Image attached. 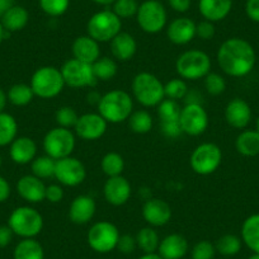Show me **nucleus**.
I'll return each mask as SVG.
<instances>
[{
	"mask_svg": "<svg viewBox=\"0 0 259 259\" xmlns=\"http://www.w3.org/2000/svg\"><path fill=\"white\" fill-rule=\"evenodd\" d=\"M218 64L221 70L233 78L246 76L254 69L256 55L248 41L233 37L220 45L218 51Z\"/></svg>",
	"mask_w": 259,
	"mask_h": 259,
	"instance_id": "1",
	"label": "nucleus"
},
{
	"mask_svg": "<svg viewBox=\"0 0 259 259\" xmlns=\"http://www.w3.org/2000/svg\"><path fill=\"white\" fill-rule=\"evenodd\" d=\"M133 112V97L121 89H114L102 96L98 104V113L108 123H121L128 119Z\"/></svg>",
	"mask_w": 259,
	"mask_h": 259,
	"instance_id": "2",
	"label": "nucleus"
},
{
	"mask_svg": "<svg viewBox=\"0 0 259 259\" xmlns=\"http://www.w3.org/2000/svg\"><path fill=\"white\" fill-rule=\"evenodd\" d=\"M133 94L136 101L144 107H158L165 98L164 84L154 74L143 71L133 80Z\"/></svg>",
	"mask_w": 259,
	"mask_h": 259,
	"instance_id": "3",
	"label": "nucleus"
},
{
	"mask_svg": "<svg viewBox=\"0 0 259 259\" xmlns=\"http://www.w3.org/2000/svg\"><path fill=\"white\" fill-rule=\"evenodd\" d=\"M8 226L14 235L21 236L22 239L36 238L44 229V218L36 208L21 206L11 213Z\"/></svg>",
	"mask_w": 259,
	"mask_h": 259,
	"instance_id": "4",
	"label": "nucleus"
},
{
	"mask_svg": "<svg viewBox=\"0 0 259 259\" xmlns=\"http://www.w3.org/2000/svg\"><path fill=\"white\" fill-rule=\"evenodd\" d=\"M176 70L182 79L198 80L210 73L211 59L201 50H188L177 59Z\"/></svg>",
	"mask_w": 259,
	"mask_h": 259,
	"instance_id": "5",
	"label": "nucleus"
},
{
	"mask_svg": "<svg viewBox=\"0 0 259 259\" xmlns=\"http://www.w3.org/2000/svg\"><path fill=\"white\" fill-rule=\"evenodd\" d=\"M29 85L34 96L42 99H51L61 93L65 81L60 69L55 66H42L33 73Z\"/></svg>",
	"mask_w": 259,
	"mask_h": 259,
	"instance_id": "6",
	"label": "nucleus"
},
{
	"mask_svg": "<svg viewBox=\"0 0 259 259\" xmlns=\"http://www.w3.org/2000/svg\"><path fill=\"white\" fill-rule=\"evenodd\" d=\"M122 22L113 11H101L93 14L87 24L88 36L97 42H111L121 32Z\"/></svg>",
	"mask_w": 259,
	"mask_h": 259,
	"instance_id": "7",
	"label": "nucleus"
},
{
	"mask_svg": "<svg viewBox=\"0 0 259 259\" xmlns=\"http://www.w3.org/2000/svg\"><path fill=\"white\" fill-rule=\"evenodd\" d=\"M75 149V136L70 128L55 127L50 130L44 138V150L46 155L55 160L71 156Z\"/></svg>",
	"mask_w": 259,
	"mask_h": 259,
	"instance_id": "8",
	"label": "nucleus"
},
{
	"mask_svg": "<svg viewBox=\"0 0 259 259\" xmlns=\"http://www.w3.org/2000/svg\"><path fill=\"white\" fill-rule=\"evenodd\" d=\"M223 161V151L216 144L203 143L191 154L189 164L194 173L200 176H210L215 173Z\"/></svg>",
	"mask_w": 259,
	"mask_h": 259,
	"instance_id": "9",
	"label": "nucleus"
},
{
	"mask_svg": "<svg viewBox=\"0 0 259 259\" xmlns=\"http://www.w3.org/2000/svg\"><path fill=\"white\" fill-rule=\"evenodd\" d=\"M119 231L114 224L109 221H98L88 231V244L94 251L101 254L109 253L117 248Z\"/></svg>",
	"mask_w": 259,
	"mask_h": 259,
	"instance_id": "10",
	"label": "nucleus"
},
{
	"mask_svg": "<svg viewBox=\"0 0 259 259\" xmlns=\"http://www.w3.org/2000/svg\"><path fill=\"white\" fill-rule=\"evenodd\" d=\"M136 19L146 33H158L166 26V11L159 0H145L139 6Z\"/></svg>",
	"mask_w": 259,
	"mask_h": 259,
	"instance_id": "11",
	"label": "nucleus"
},
{
	"mask_svg": "<svg viewBox=\"0 0 259 259\" xmlns=\"http://www.w3.org/2000/svg\"><path fill=\"white\" fill-rule=\"evenodd\" d=\"M60 70H61L65 85H69L70 88L94 87L98 83V80L94 76L92 65L79 61L74 57L68 60V61H65Z\"/></svg>",
	"mask_w": 259,
	"mask_h": 259,
	"instance_id": "12",
	"label": "nucleus"
},
{
	"mask_svg": "<svg viewBox=\"0 0 259 259\" xmlns=\"http://www.w3.org/2000/svg\"><path fill=\"white\" fill-rule=\"evenodd\" d=\"M182 133L188 136H200L208 127V114L202 104H186L179 116Z\"/></svg>",
	"mask_w": 259,
	"mask_h": 259,
	"instance_id": "13",
	"label": "nucleus"
},
{
	"mask_svg": "<svg viewBox=\"0 0 259 259\" xmlns=\"http://www.w3.org/2000/svg\"><path fill=\"white\" fill-rule=\"evenodd\" d=\"M54 177L62 186L76 187L85 181L87 169L79 159L66 156L56 160Z\"/></svg>",
	"mask_w": 259,
	"mask_h": 259,
	"instance_id": "14",
	"label": "nucleus"
},
{
	"mask_svg": "<svg viewBox=\"0 0 259 259\" xmlns=\"http://www.w3.org/2000/svg\"><path fill=\"white\" fill-rule=\"evenodd\" d=\"M108 122L99 113H85L79 116L76 122L75 134L80 139L87 141H94L101 139L106 134Z\"/></svg>",
	"mask_w": 259,
	"mask_h": 259,
	"instance_id": "15",
	"label": "nucleus"
},
{
	"mask_svg": "<svg viewBox=\"0 0 259 259\" xmlns=\"http://www.w3.org/2000/svg\"><path fill=\"white\" fill-rule=\"evenodd\" d=\"M103 194L109 205L123 206L131 197V184L122 176L111 177L104 183Z\"/></svg>",
	"mask_w": 259,
	"mask_h": 259,
	"instance_id": "16",
	"label": "nucleus"
},
{
	"mask_svg": "<svg viewBox=\"0 0 259 259\" xmlns=\"http://www.w3.org/2000/svg\"><path fill=\"white\" fill-rule=\"evenodd\" d=\"M143 218L153 228L164 226L170 221L171 207L160 198H149L143 206Z\"/></svg>",
	"mask_w": 259,
	"mask_h": 259,
	"instance_id": "17",
	"label": "nucleus"
},
{
	"mask_svg": "<svg viewBox=\"0 0 259 259\" xmlns=\"http://www.w3.org/2000/svg\"><path fill=\"white\" fill-rule=\"evenodd\" d=\"M17 192L29 203H39L46 198V186L36 176H24L17 183Z\"/></svg>",
	"mask_w": 259,
	"mask_h": 259,
	"instance_id": "18",
	"label": "nucleus"
},
{
	"mask_svg": "<svg viewBox=\"0 0 259 259\" xmlns=\"http://www.w3.org/2000/svg\"><path fill=\"white\" fill-rule=\"evenodd\" d=\"M96 201L91 196L81 194L74 198L69 207V219L76 225H85L96 213Z\"/></svg>",
	"mask_w": 259,
	"mask_h": 259,
	"instance_id": "19",
	"label": "nucleus"
},
{
	"mask_svg": "<svg viewBox=\"0 0 259 259\" xmlns=\"http://www.w3.org/2000/svg\"><path fill=\"white\" fill-rule=\"evenodd\" d=\"M166 36L174 45L189 44L196 37V23L187 17L174 19L166 28Z\"/></svg>",
	"mask_w": 259,
	"mask_h": 259,
	"instance_id": "20",
	"label": "nucleus"
},
{
	"mask_svg": "<svg viewBox=\"0 0 259 259\" xmlns=\"http://www.w3.org/2000/svg\"><path fill=\"white\" fill-rule=\"evenodd\" d=\"M225 119L234 128H245L251 119L250 106L241 98L233 99L225 108Z\"/></svg>",
	"mask_w": 259,
	"mask_h": 259,
	"instance_id": "21",
	"label": "nucleus"
},
{
	"mask_svg": "<svg viewBox=\"0 0 259 259\" xmlns=\"http://www.w3.org/2000/svg\"><path fill=\"white\" fill-rule=\"evenodd\" d=\"M188 240L181 234H170L160 240L158 254L163 259H182L188 253Z\"/></svg>",
	"mask_w": 259,
	"mask_h": 259,
	"instance_id": "22",
	"label": "nucleus"
},
{
	"mask_svg": "<svg viewBox=\"0 0 259 259\" xmlns=\"http://www.w3.org/2000/svg\"><path fill=\"white\" fill-rule=\"evenodd\" d=\"M74 59L83 61L85 64H94L101 57L99 42L91 36H80L75 38L71 46Z\"/></svg>",
	"mask_w": 259,
	"mask_h": 259,
	"instance_id": "23",
	"label": "nucleus"
},
{
	"mask_svg": "<svg viewBox=\"0 0 259 259\" xmlns=\"http://www.w3.org/2000/svg\"><path fill=\"white\" fill-rule=\"evenodd\" d=\"M233 8V0H200L198 9L206 21L212 23L225 19Z\"/></svg>",
	"mask_w": 259,
	"mask_h": 259,
	"instance_id": "24",
	"label": "nucleus"
},
{
	"mask_svg": "<svg viewBox=\"0 0 259 259\" xmlns=\"http://www.w3.org/2000/svg\"><path fill=\"white\" fill-rule=\"evenodd\" d=\"M9 154L14 163L24 165L34 160L37 155V145L34 140L27 136L16 138V140L11 144Z\"/></svg>",
	"mask_w": 259,
	"mask_h": 259,
	"instance_id": "25",
	"label": "nucleus"
},
{
	"mask_svg": "<svg viewBox=\"0 0 259 259\" xmlns=\"http://www.w3.org/2000/svg\"><path fill=\"white\" fill-rule=\"evenodd\" d=\"M111 51L114 59L118 61H128L138 51V42L133 34L121 31L111 41Z\"/></svg>",
	"mask_w": 259,
	"mask_h": 259,
	"instance_id": "26",
	"label": "nucleus"
},
{
	"mask_svg": "<svg viewBox=\"0 0 259 259\" xmlns=\"http://www.w3.org/2000/svg\"><path fill=\"white\" fill-rule=\"evenodd\" d=\"M28 19L29 14L26 8L21 6H13L0 18V22L7 32H18L27 26Z\"/></svg>",
	"mask_w": 259,
	"mask_h": 259,
	"instance_id": "27",
	"label": "nucleus"
},
{
	"mask_svg": "<svg viewBox=\"0 0 259 259\" xmlns=\"http://www.w3.org/2000/svg\"><path fill=\"white\" fill-rule=\"evenodd\" d=\"M241 241L253 253H259V213H254L241 225Z\"/></svg>",
	"mask_w": 259,
	"mask_h": 259,
	"instance_id": "28",
	"label": "nucleus"
},
{
	"mask_svg": "<svg viewBox=\"0 0 259 259\" xmlns=\"http://www.w3.org/2000/svg\"><path fill=\"white\" fill-rule=\"evenodd\" d=\"M235 148L239 154L248 158L259 155V133L255 130H246L236 138Z\"/></svg>",
	"mask_w": 259,
	"mask_h": 259,
	"instance_id": "29",
	"label": "nucleus"
},
{
	"mask_svg": "<svg viewBox=\"0 0 259 259\" xmlns=\"http://www.w3.org/2000/svg\"><path fill=\"white\" fill-rule=\"evenodd\" d=\"M13 259H45L44 246L34 238L22 239L14 248Z\"/></svg>",
	"mask_w": 259,
	"mask_h": 259,
	"instance_id": "30",
	"label": "nucleus"
},
{
	"mask_svg": "<svg viewBox=\"0 0 259 259\" xmlns=\"http://www.w3.org/2000/svg\"><path fill=\"white\" fill-rule=\"evenodd\" d=\"M18 134V123L12 114L0 113V146L11 145Z\"/></svg>",
	"mask_w": 259,
	"mask_h": 259,
	"instance_id": "31",
	"label": "nucleus"
},
{
	"mask_svg": "<svg viewBox=\"0 0 259 259\" xmlns=\"http://www.w3.org/2000/svg\"><path fill=\"white\" fill-rule=\"evenodd\" d=\"M136 243H138V248L145 253H158L159 244H160V239H159L158 233L153 226H146L143 228L138 234H136Z\"/></svg>",
	"mask_w": 259,
	"mask_h": 259,
	"instance_id": "32",
	"label": "nucleus"
},
{
	"mask_svg": "<svg viewBox=\"0 0 259 259\" xmlns=\"http://www.w3.org/2000/svg\"><path fill=\"white\" fill-rule=\"evenodd\" d=\"M94 76L97 80L108 81L117 75V64L113 59L109 57H99L94 64H92Z\"/></svg>",
	"mask_w": 259,
	"mask_h": 259,
	"instance_id": "33",
	"label": "nucleus"
},
{
	"mask_svg": "<svg viewBox=\"0 0 259 259\" xmlns=\"http://www.w3.org/2000/svg\"><path fill=\"white\" fill-rule=\"evenodd\" d=\"M8 101L11 102L12 104L17 107H23L27 106L32 102L33 99L34 93L32 91L31 85L28 84H23V83H19V84H14L9 88L8 93Z\"/></svg>",
	"mask_w": 259,
	"mask_h": 259,
	"instance_id": "34",
	"label": "nucleus"
},
{
	"mask_svg": "<svg viewBox=\"0 0 259 259\" xmlns=\"http://www.w3.org/2000/svg\"><path fill=\"white\" fill-rule=\"evenodd\" d=\"M128 126L133 130V133L144 135V134L150 133V130L153 128V117L148 111H144V109L133 112L128 117Z\"/></svg>",
	"mask_w": 259,
	"mask_h": 259,
	"instance_id": "35",
	"label": "nucleus"
},
{
	"mask_svg": "<svg viewBox=\"0 0 259 259\" xmlns=\"http://www.w3.org/2000/svg\"><path fill=\"white\" fill-rule=\"evenodd\" d=\"M241 244L243 241L239 236L234 234H225L216 241V253H220L224 256H234L240 251Z\"/></svg>",
	"mask_w": 259,
	"mask_h": 259,
	"instance_id": "36",
	"label": "nucleus"
},
{
	"mask_svg": "<svg viewBox=\"0 0 259 259\" xmlns=\"http://www.w3.org/2000/svg\"><path fill=\"white\" fill-rule=\"evenodd\" d=\"M101 168L108 178L122 176L124 169V160L118 153L111 151V153H107L103 156L101 161Z\"/></svg>",
	"mask_w": 259,
	"mask_h": 259,
	"instance_id": "37",
	"label": "nucleus"
},
{
	"mask_svg": "<svg viewBox=\"0 0 259 259\" xmlns=\"http://www.w3.org/2000/svg\"><path fill=\"white\" fill-rule=\"evenodd\" d=\"M55 165H56V160L51 156H36L31 163L32 174L39 179L51 178L55 176Z\"/></svg>",
	"mask_w": 259,
	"mask_h": 259,
	"instance_id": "38",
	"label": "nucleus"
},
{
	"mask_svg": "<svg viewBox=\"0 0 259 259\" xmlns=\"http://www.w3.org/2000/svg\"><path fill=\"white\" fill-rule=\"evenodd\" d=\"M181 111L182 108L178 102L169 98H164L158 106V116L160 118V122L179 121Z\"/></svg>",
	"mask_w": 259,
	"mask_h": 259,
	"instance_id": "39",
	"label": "nucleus"
},
{
	"mask_svg": "<svg viewBox=\"0 0 259 259\" xmlns=\"http://www.w3.org/2000/svg\"><path fill=\"white\" fill-rule=\"evenodd\" d=\"M188 87H187L184 79H171L166 84H164V93L165 98L173 99V101H181L186 98L188 93Z\"/></svg>",
	"mask_w": 259,
	"mask_h": 259,
	"instance_id": "40",
	"label": "nucleus"
},
{
	"mask_svg": "<svg viewBox=\"0 0 259 259\" xmlns=\"http://www.w3.org/2000/svg\"><path fill=\"white\" fill-rule=\"evenodd\" d=\"M55 118H56L57 124L60 127H64V128H71L73 127L74 128L76 122H78L79 116L73 107L65 106L57 109L56 113H55Z\"/></svg>",
	"mask_w": 259,
	"mask_h": 259,
	"instance_id": "41",
	"label": "nucleus"
},
{
	"mask_svg": "<svg viewBox=\"0 0 259 259\" xmlns=\"http://www.w3.org/2000/svg\"><path fill=\"white\" fill-rule=\"evenodd\" d=\"M70 0H39V7L50 17H60L69 9Z\"/></svg>",
	"mask_w": 259,
	"mask_h": 259,
	"instance_id": "42",
	"label": "nucleus"
},
{
	"mask_svg": "<svg viewBox=\"0 0 259 259\" xmlns=\"http://www.w3.org/2000/svg\"><path fill=\"white\" fill-rule=\"evenodd\" d=\"M139 11L138 0H116L113 3V12L121 19L136 17Z\"/></svg>",
	"mask_w": 259,
	"mask_h": 259,
	"instance_id": "43",
	"label": "nucleus"
},
{
	"mask_svg": "<svg viewBox=\"0 0 259 259\" xmlns=\"http://www.w3.org/2000/svg\"><path fill=\"white\" fill-rule=\"evenodd\" d=\"M205 89L211 96H220L225 92L226 81L220 74L218 73H208L205 76Z\"/></svg>",
	"mask_w": 259,
	"mask_h": 259,
	"instance_id": "44",
	"label": "nucleus"
},
{
	"mask_svg": "<svg viewBox=\"0 0 259 259\" xmlns=\"http://www.w3.org/2000/svg\"><path fill=\"white\" fill-rule=\"evenodd\" d=\"M216 255V248L211 241L201 240L192 248V259H213Z\"/></svg>",
	"mask_w": 259,
	"mask_h": 259,
	"instance_id": "45",
	"label": "nucleus"
},
{
	"mask_svg": "<svg viewBox=\"0 0 259 259\" xmlns=\"http://www.w3.org/2000/svg\"><path fill=\"white\" fill-rule=\"evenodd\" d=\"M136 248H138V243H136L135 236L128 235V234H124V235L119 236L116 249H118L121 253L131 254L135 251Z\"/></svg>",
	"mask_w": 259,
	"mask_h": 259,
	"instance_id": "46",
	"label": "nucleus"
},
{
	"mask_svg": "<svg viewBox=\"0 0 259 259\" xmlns=\"http://www.w3.org/2000/svg\"><path fill=\"white\" fill-rule=\"evenodd\" d=\"M215 26L210 21L205 19V21L196 24V36L200 37L201 39H205V41L212 39L213 36H215Z\"/></svg>",
	"mask_w": 259,
	"mask_h": 259,
	"instance_id": "47",
	"label": "nucleus"
},
{
	"mask_svg": "<svg viewBox=\"0 0 259 259\" xmlns=\"http://www.w3.org/2000/svg\"><path fill=\"white\" fill-rule=\"evenodd\" d=\"M161 133L169 139H177L182 135V128L179 121H168V122H160Z\"/></svg>",
	"mask_w": 259,
	"mask_h": 259,
	"instance_id": "48",
	"label": "nucleus"
},
{
	"mask_svg": "<svg viewBox=\"0 0 259 259\" xmlns=\"http://www.w3.org/2000/svg\"><path fill=\"white\" fill-rule=\"evenodd\" d=\"M64 198V189L59 184H50L46 186V198L49 202L51 203H59L61 202Z\"/></svg>",
	"mask_w": 259,
	"mask_h": 259,
	"instance_id": "49",
	"label": "nucleus"
},
{
	"mask_svg": "<svg viewBox=\"0 0 259 259\" xmlns=\"http://www.w3.org/2000/svg\"><path fill=\"white\" fill-rule=\"evenodd\" d=\"M245 13L250 21L259 23V0H246Z\"/></svg>",
	"mask_w": 259,
	"mask_h": 259,
	"instance_id": "50",
	"label": "nucleus"
},
{
	"mask_svg": "<svg viewBox=\"0 0 259 259\" xmlns=\"http://www.w3.org/2000/svg\"><path fill=\"white\" fill-rule=\"evenodd\" d=\"M14 233L8 225L0 226V249L7 248L13 240Z\"/></svg>",
	"mask_w": 259,
	"mask_h": 259,
	"instance_id": "51",
	"label": "nucleus"
},
{
	"mask_svg": "<svg viewBox=\"0 0 259 259\" xmlns=\"http://www.w3.org/2000/svg\"><path fill=\"white\" fill-rule=\"evenodd\" d=\"M168 3L173 11L178 13H186L191 8L192 0H168Z\"/></svg>",
	"mask_w": 259,
	"mask_h": 259,
	"instance_id": "52",
	"label": "nucleus"
},
{
	"mask_svg": "<svg viewBox=\"0 0 259 259\" xmlns=\"http://www.w3.org/2000/svg\"><path fill=\"white\" fill-rule=\"evenodd\" d=\"M11 196V186L4 177L0 176V203L6 202Z\"/></svg>",
	"mask_w": 259,
	"mask_h": 259,
	"instance_id": "53",
	"label": "nucleus"
},
{
	"mask_svg": "<svg viewBox=\"0 0 259 259\" xmlns=\"http://www.w3.org/2000/svg\"><path fill=\"white\" fill-rule=\"evenodd\" d=\"M184 101H186V104H202V96L198 92L188 91Z\"/></svg>",
	"mask_w": 259,
	"mask_h": 259,
	"instance_id": "54",
	"label": "nucleus"
},
{
	"mask_svg": "<svg viewBox=\"0 0 259 259\" xmlns=\"http://www.w3.org/2000/svg\"><path fill=\"white\" fill-rule=\"evenodd\" d=\"M14 6V0H0V18Z\"/></svg>",
	"mask_w": 259,
	"mask_h": 259,
	"instance_id": "55",
	"label": "nucleus"
},
{
	"mask_svg": "<svg viewBox=\"0 0 259 259\" xmlns=\"http://www.w3.org/2000/svg\"><path fill=\"white\" fill-rule=\"evenodd\" d=\"M87 98H88V103L97 104V106H98L99 102H101L102 96L99 93H97V92L93 91V92H89V94H88V97H87Z\"/></svg>",
	"mask_w": 259,
	"mask_h": 259,
	"instance_id": "56",
	"label": "nucleus"
},
{
	"mask_svg": "<svg viewBox=\"0 0 259 259\" xmlns=\"http://www.w3.org/2000/svg\"><path fill=\"white\" fill-rule=\"evenodd\" d=\"M7 102H8V96H7V93L3 89L0 88V113L4 112V109H6Z\"/></svg>",
	"mask_w": 259,
	"mask_h": 259,
	"instance_id": "57",
	"label": "nucleus"
},
{
	"mask_svg": "<svg viewBox=\"0 0 259 259\" xmlns=\"http://www.w3.org/2000/svg\"><path fill=\"white\" fill-rule=\"evenodd\" d=\"M139 259H163L158 253H145Z\"/></svg>",
	"mask_w": 259,
	"mask_h": 259,
	"instance_id": "58",
	"label": "nucleus"
},
{
	"mask_svg": "<svg viewBox=\"0 0 259 259\" xmlns=\"http://www.w3.org/2000/svg\"><path fill=\"white\" fill-rule=\"evenodd\" d=\"M94 3L99 4V6H111L113 4L116 0H93Z\"/></svg>",
	"mask_w": 259,
	"mask_h": 259,
	"instance_id": "59",
	"label": "nucleus"
},
{
	"mask_svg": "<svg viewBox=\"0 0 259 259\" xmlns=\"http://www.w3.org/2000/svg\"><path fill=\"white\" fill-rule=\"evenodd\" d=\"M6 33H7V31H6V29H4V27H3V24H2V22H0V44L3 42L4 38H6Z\"/></svg>",
	"mask_w": 259,
	"mask_h": 259,
	"instance_id": "60",
	"label": "nucleus"
},
{
	"mask_svg": "<svg viewBox=\"0 0 259 259\" xmlns=\"http://www.w3.org/2000/svg\"><path fill=\"white\" fill-rule=\"evenodd\" d=\"M248 259H259V253H254L253 255H250V256H249Z\"/></svg>",
	"mask_w": 259,
	"mask_h": 259,
	"instance_id": "61",
	"label": "nucleus"
},
{
	"mask_svg": "<svg viewBox=\"0 0 259 259\" xmlns=\"http://www.w3.org/2000/svg\"><path fill=\"white\" fill-rule=\"evenodd\" d=\"M255 131H258V133H259V117L256 118V130H255Z\"/></svg>",
	"mask_w": 259,
	"mask_h": 259,
	"instance_id": "62",
	"label": "nucleus"
},
{
	"mask_svg": "<svg viewBox=\"0 0 259 259\" xmlns=\"http://www.w3.org/2000/svg\"><path fill=\"white\" fill-rule=\"evenodd\" d=\"M2 164H3V159H2V155H0V166H2Z\"/></svg>",
	"mask_w": 259,
	"mask_h": 259,
	"instance_id": "63",
	"label": "nucleus"
}]
</instances>
